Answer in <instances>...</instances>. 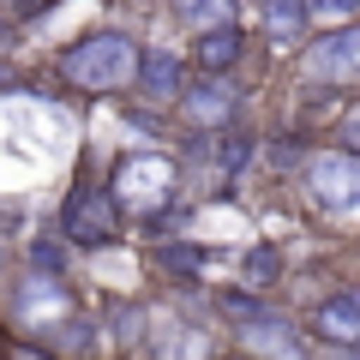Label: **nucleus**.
<instances>
[{"instance_id": "obj_19", "label": "nucleus", "mask_w": 360, "mask_h": 360, "mask_svg": "<svg viewBox=\"0 0 360 360\" xmlns=\"http://www.w3.org/2000/svg\"><path fill=\"white\" fill-rule=\"evenodd\" d=\"M49 354H96V319L72 312V319L49 336Z\"/></svg>"}, {"instance_id": "obj_13", "label": "nucleus", "mask_w": 360, "mask_h": 360, "mask_svg": "<svg viewBox=\"0 0 360 360\" xmlns=\"http://www.w3.org/2000/svg\"><path fill=\"white\" fill-rule=\"evenodd\" d=\"M150 264L162 270L174 288H193L198 276L210 270V246L186 240V234H168V240H150Z\"/></svg>"}, {"instance_id": "obj_20", "label": "nucleus", "mask_w": 360, "mask_h": 360, "mask_svg": "<svg viewBox=\"0 0 360 360\" xmlns=\"http://www.w3.org/2000/svg\"><path fill=\"white\" fill-rule=\"evenodd\" d=\"M120 120H132L144 139H168V108H150L139 96H127V90H120Z\"/></svg>"}, {"instance_id": "obj_9", "label": "nucleus", "mask_w": 360, "mask_h": 360, "mask_svg": "<svg viewBox=\"0 0 360 360\" xmlns=\"http://www.w3.org/2000/svg\"><path fill=\"white\" fill-rule=\"evenodd\" d=\"M307 330H312V342L336 348V354H354V348H360V295H354V288H330V295H319L307 307Z\"/></svg>"}, {"instance_id": "obj_1", "label": "nucleus", "mask_w": 360, "mask_h": 360, "mask_svg": "<svg viewBox=\"0 0 360 360\" xmlns=\"http://www.w3.org/2000/svg\"><path fill=\"white\" fill-rule=\"evenodd\" d=\"M139 66V37L127 25H96L54 54V78L78 96H120Z\"/></svg>"}, {"instance_id": "obj_5", "label": "nucleus", "mask_w": 360, "mask_h": 360, "mask_svg": "<svg viewBox=\"0 0 360 360\" xmlns=\"http://www.w3.org/2000/svg\"><path fill=\"white\" fill-rule=\"evenodd\" d=\"M72 312H78L72 283H66V276H54V270L25 264V276L13 283V330H18V336H37V342H49V336L60 330Z\"/></svg>"}, {"instance_id": "obj_17", "label": "nucleus", "mask_w": 360, "mask_h": 360, "mask_svg": "<svg viewBox=\"0 0 360 360\" xmlns=\"http://www.w3.org/2000/svg\"><path fill=\"white\" fill-rule=\"evenodd\" d=\"M168 18L186 30H205V25H229L240 18V0H168Z\"/></svg>"}, {"instance_id": "obj_16", "label": "nucleus", "mask_w": 360, "mask_h": 360, "mask_svg": "<svg viewBox=\"0 0 360 360\" xmlns=\"http://www.w3.org/2000/svg\"><path fill=\"white\" fill-rule=\"evenodd\" d=\"M258 30H264V42H276V49H295V42L307 37V6H300V0H258Z\"/></svg>"}, {"instance_id": "obj_6", "label": "nucleus", "mask_w": 360, "mask_h": 360, "mask_svg": "<svg viewBox=\"0 0 360 360\" xmlns=\"http://www.w3.org/2000/svg\"><path fill=\"white\" fill-rule=\"evenodd\" d=\"M300 78H307V90H354L360 84V18L324 25L319 37L300 49Z\"/></svg>"}, {"instance_id": "obj_8", "label": "nucleus", "mask_w": 360, "mask_h": 360, "mask_svg": "<svg viewBox=\"0 0 360 360\" xmlns=\"http://www.w3.org/2000/svg\"><path fill=\"white\" fill-rule=\"evenodd\" d=\"M186 72H193V66H186V54H174L168 42H156V49H144V42H139V66H132L127 96H139V103H150V108H174Z\"/></svg>"}, {"instance_id": "obj_12", "label": "nucleus", "mask_w": 360, "mask_h": 360, "mask_svg": "<svg viewBox=\"0 0 360 360\" xmlns=\"http://www.w3.org/2000/svg\"><path fill=\"white\" fill-rule=\"evenodd\" d=\"M240 60H246V25L240 18L193 30V66L198 72H234Z\"/></svg>"}, {"instance_id": "obj_10", "label": "nucleus", "mask_w": 360, "mask_h": 360, "mask_svg": "<svg viewBox=\"0 0 360 360\" xmlns=\"http://www.w3.org/2000/svg\"><path fill=\"white\" fill-rule=\"evenodd\" d=\"M217 336L205 330H186L174 307H144V336H139V354H210Z\"/></svg>"}, {"instance_id": "obj_22", "label": "nucleus", "mask_w": 360, "mask_h": 360, "mask_svg": "<svg viewBox=\"0 0 360 360\" xmlns=\"http://www.w3.org/2000/svg\"><path fill=\"white\" fill-rule=\"evenodd\" d=\"M30 264L66 276V240H60V234H37V240H30Z\"/></svg>"}, {"instance_id": "obj_23", "label": "nucleus", "mask_w": 360, "mask_h": 360, "mask_svg": "<svg viewBox=\"0 0 360 360\" xmlns=\"http://www.w3.org/2000/svg\"><path fill=\"white\" fill-rule=\"evenodd\" d=\"M354 127H360V120H354V115H342V120H336V139H330V144H342V150H354V144H360V132H354Z\"/></svg>"}, {"instance_id": "obj_7", "label": "nucleus", "mask_w": 360, "mask_h": 360, "mask_svg": "<svg viewBox=\"0 0 360 360\" xmlns=\"http://www.w3.org/2000/svg\"><path fill=\"white\" fill-rule=\"evenodd\" d=\"M240 108H246V90L234 72H198V78L186 72V84L174 96V115L186 120V132H222L240 120Z\"/></svg>"}, {"instance_id": "obj_2", "label": "nucleus", "mask_w": 360, "mask_h": 360, "mask_svg": "<svg viewBox=\"0 0 360 360\" xmlns=\"http://www.w3.org/2000/svg\"><path fill=\"white\" fill-rule=\"evenodd\" d=\"M108 198L120 205V217L139 222L150 217V210H168L180 198V186H186V162L168 150H156V144H144V150H120L115 162H108Z\"/></svg>"}, {"instance_id": "obj_21", "label": "nucleus", "mask_w": 360, "mask_h": 360, "mask_svg": "<svg viewBox=\"0 0 360 360\" xmlns=\"http://www.w3.org/2000/svg\"><path fill=\"white\" fill-rule=\"evenodd\" d=\"M307 6V30H324V25H342V18H360V0H300Z\"/></svg>"}, {"instance_id": "obj_15", "label": "nucleus", "mask_w": 360, "mask_h": 360, "mask_svg": "<svg viewBox=\"0 0 360 360\" xmlns=\"http://www.w3.org/2000/svg\"><path fill=\"white\" fill-rule=\"evenodd\" d=\"M139 336H144V307L139 300H115L96 319V348H127V354H139Z\"/></svg>"}, {"instance_id": "obj_4", "label": "nucleus", "mask_w": 360, "mask_h": 360, "mask_svg": "<svg viewBox=\"0 0 360 360\" xmlns=\"http://www.w3.org/2000/svg\"><path fill=\"white\" fill-rule=\"evenodd\" d=\"M60 240L78 246V252H103V246L120 240V229H127V217H120V205L108 198L103 180H72L60 198Z\"/></svg>"}, {"instance_id": "obj_3", "label": "nucleus", "mask_w": 360, "mask_h": 360, "mask_svg": "<svg viewBox=\"0 0 360 360\" xmlns=\"http://www.w3.org/2000/svg\"><path fill=\"white\" fill-rule=\"evenodd\" d=\"M300 193L312 198V210L348 222L360 210V150H342V144H307L295 162Z\"/></svg>"}, {"instance_id": "obj_18", "label": "nucleus", "mask_w": 360, "mask_h": 360, "mask_svg": "<svg viewBox=\"0 0 360 360\" xmlns=\"http://www.w3.org/2000/svg\"><path fill=\"white\" fill-rule=\"evenodd\" d=\"M264 307H270V300H264V295H252V288H240V283H234V288H217V295H210V312H222L234 330H240L246 319H258Z\"/></svg>"}, {"instance_id": "obj_24", "label": "nucleus", "mask_w": 360, "mask_h": 360, "mask_svg": "<svg viewBox=\"0 0 360 360\" xmlns=\"http://www.w3.org/2000/svg\"><path fill=\"white\" fill-rule=\"evenodd\" d=\"M13 49V25H6V18H0V54Z\"/></svg>"}, {"instance_id": "obj_26", "label": "nucleus", "mask_w": 360, "mask_h": 360, "mask_svg": "<svg viewBox=\"0 0 360 360\" xmlns=\"http://www.w3.org/2000/svg\"><path fill=\"white\" fill-rule=\"evenodd\" d=\"M0 78H6V54H0Z\"/></svg>"}, {"instance_id": "obj_11", "label": "nucleus", "mask_w": 360, "mask_h": 360, "mask_svg": "<svg viewBox=\"0 0 360 360\" xmlns=\"http://www.w3.org/2000/svg\"><path fill=\"white\" fill-rule=\"evenodd\" d=\"M240 348H246V354H283V360H300V354H307V336H300V324L288 319V312L264 307L258 319L240 324Z\"/></svg>"}, {"instance_id": "obj_14", "label": "nucleus", "mask_w": 360, "mask_h": 360, "mask_svg": "<svg viewBox=\"0 0 360 360\" xmlns=\"http://www.w3.org/2000/svg\"><path fill=\"white\" fill-rule=\"evenodd\" d=\"M234 283L252 288V295H276V288L288 283V258H283V246H276V240L246 246V252H240V276H234Z\"/></svg>"}, {"instance_id": "obj_25", "label": "nucleus", "mask_w": 360, "mask_h": 360, "mask_svg": "<svg viewBox=\"0 0 360 360\" xmlns=\"http://www.w3.org/2000/svg\"><path fill=\"white\" fill-rule=\"evenodd\" d=\"M0 270H6V246H0Z\"/></svg>"}]
</instances>
